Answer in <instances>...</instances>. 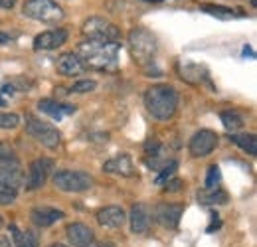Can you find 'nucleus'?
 I'll return each mask as SVG.
<instances>
[{"label": "nucleus", "mask_w": 257, "mask_h": 247, "mask_svg": "<svg viewBox=\"0 0 257 247\" xmlns=\"http://www.w3.org/2000/svg\"><path fill=\"white\" fill-rule=\"evenodd\" d=\"M81 62L85 67H93L99 71H109L115 69L119 63V52H121V44L117 42H81L77 48Z\"/></svg>", "instance_id": "f257e3e1"}, {"label": "nucleus", "mask_w": 257, "mask_h": 247, "mask_svg": "<svg viewBox=\"0 0 257 247\" xmlns=\"http://www.w3.org/2000/svg\"><path fill=\"white\" fill-rule=\"evenodd\" d=\"M147 111L161 121H168L178 107V93L172 85H153L145 93Z\"/></svg>", "instance_id": "f03ea898"}, {"label": "nucleus", "mask_w": 257, "mask_h": 247, "mask_svg": "<svg viewBox=\"0 0 257 247\" xmlns=\"http://www.w3.org/2000/svg\"><path fill=\"white\" fill-rule=\"evenodd\" d=\"M128 48H131V56L135 62L141 65H149L157 58L159 40L147 28H133L128 34Z\"/></svg>", "instance_id": "7ed1b4c3"}, {"label": "nucleus", "mask_w": 257, "mask_h": 247, "mask_svg": "<svg viewBox=\"0 0 257 247\" xmlns=\"http://www.w3.org/2000/svg\"><path fill=\"white\" fill-rule=\"evenodd\" d=\"M22 12L24 16L46 24H58L64 18V8L56 0H26Z\"/></svg>", "instance_id": "20e7f679"}, {"label": "nucleus", "mask_w": 257, "mask_h": 247, "mask_svg": "<svg viewBox=\"0 0 257 247\" xmlns=\"http://www.w3.org/2000/svg\"><path fill=\"white\" fill-rule=\"evenodd\" d=\"M26 133L36 139L40 145H44L46 149H58L60 143H62V135L60 131L54 127V125L46 123V121H40L36 117H26Z\"/></svg>", "instance_id": "39448f33"}, {"label": "nucleus", "mask_w": 257, "mask_h": 247, "mask_svg": "<svg viewBox=\"0 0 257 247\" xmlns=\"http://www.w3.org/2000/svg\"><path fill=\"white\" fill-rule=\"evenodd\" d=\"M81 32H83V36H87L89 40H95V42H115L121 36V30L113 22H109L101 16L87 18L81 26Z\"/></svg>", "instance_id": "423d86ee"}, {"label": "nucleus", "mask_w": 257, "mask_h": 247, "mask_svg": "<svg viewBox=\"0 0 257 247\" xmlns=\"http://www.w3.org/2000/svg\"><path fill=\"white\" fill-rule=\"evenodd\" d=\"M54 186L62 192H85L93 186V178L83 170H60L54 176Z\"/></svg>", "instance_id": "0eeeda50"}, {"label": "nucleus", "mask_w": 257, "mask_h": 247, "mask_svg": "<svg viewBox=\"0 0 257 247\" xmlns=\"http://www.w3.org/2000/svg\"><path fill=\"white\" fill-rule=\"evenodd\" d=\"M218 145V135L210 129H202L190 139V155L196 158H202V156H208Z\"/></svg>", "instance_id": "6e6552de"}, {"label": "nucleus", "mask_w": 257, "mask_h": 247, "mask_svg": "<svg viewBox=\"0 0 257 247\" xmlns=\"http://www.w3.org/2000/svg\"><path fill=\"white\" fill-rule=\"evenodd\" d=\"M52 170H54V160L52 158H36L30 164V170H28V190L42 188L46 184Z\"/></svg>", "instance_id": "1a4fd4ad"}, {"label": "nucleus", "mask_w": 257, "mask_h": 247, "mask_svg": "<svg viewBox=\"0 0 257 247\" xmlns=\"http://www.w3.org/2000/svg\"><path fill=\"white\" fill-rule=\"evenodd\" d=\"M67 40V32L64 28H56V30L42 32L34 38V50H58L60 46H64Z\"/></svg>", "instance_id": "9d476101"}, {"label": "nucleus", "mask_w": 257, "mask_h": 247, "mask_svg": "<svg viewBox=\"0 0 257 247\" xmlns=\"http://www.w3.org/2000/svg\"><path fill=\"white\" fill-rule=\"evenodd\" d=\"M184 208L178 206V204H157L153 214H155V219L164 225V227H176L178 221H180V216H182Z\"/></svg>", "instance_id": "9b49d317"}, {"label": "nucleus", "mask_w": 257, "mask_h": 247, "mask_svg": "<svg viewBox=\"0 0 257 247\" xmlns=\"http://www.w3.org/2000/svg\"><path fill=\"white\" fill-rule=\"evenodd\" d=\"M97 221L103 227L117 229V227H123V223L127 221V214L119 206H105V208H101L97 212Z\"/></svg>", "instance_id": "f8f14e48"}, {"label": "nucleus", "mask_w": 257, "mask_h": 247, "mask_svg": "<svg viewBox=\"0 0 257 247\" xmlns=\"http://www.w3.org/2000/svg\"><path fill=\"white\" fill-rule=\"evenodd\" d=\"M67 239L73 247H87L93 243L95 235H93V229L85 223H69L67 225Z\"/></svg>", "instance_id": "ddd939ff"}, {"label": "nucleus", "mask_w": 257, "mask_h": 247, "mask_svg": "<svg viewBox=\"0 0 257 247\" xmlns=\"http://www.w3.org/2000/svg\"><path fill=\"white\" fill-rule=\"evenodd\" d=\"M103 170H105V172H109V174L125 176V178L135 176V166H133V160H131V156H128L127 153L109 158V160L103 164Z\"/></svg>", "instance_id": "4468645a"}, {"label": "nucleus", "mask_w": 257, "mask_h": 247, "mask_svg": "<svg viewBox=\"0 0 257 247\" xmlns=\"http://www.w3.org/2000/svg\"><path fill=\"white\" fill-rule=\"evenodd\" d=\"M0 184H6L14 190H18L24 184V170L20 168L18 162H8L0 164Z\"/></svg>", "instance_id": "2eb2a0df"}, {"label": "nucleus", "mask_w": 257, "mask_h": 247, "mask_svg": "<svg viewBox=\"0 0 257 247\" xmlns=\"http://www.w3.org/2000/svg\"><path fill=\"white\" fill-rule=\"evenodd\" d=\"M32 221L36 225H40V227H50V225H54L56 221H60L62 217H64V212L62 210H58V208H48V206H38V208H34L32 214Z\"/></svg>", "instance_id": "dca6fc26"}, {"label": "nucleus", "mask_w": 257, "mask_h": 247, "mask_svg": "<svg viewBox=\"0 0 257 247\" xmlns=\"http://www.w3.org/2000/svg\"><path fill=\"white\" fill-rule=\"evenodd\" d=\"M128 221H131V229L133 233H147L149 231V225H151V216H149V210L145 204H137L131 208V214H128Z\"/></svg>", "instance_id": "f3484780"}, {"label": "nucleus", "mask_w": 257, "mask_h": 247, "mask_svg": "<svg viewBox=\"0 0 257 247\" xmlns=\"http://www.w3.org/2000/svg\"><path fill=\"white\" fill-rule=\"evenodd\" d=\"M56 67H58V71H60L62 75H65V77L79 75V73L85 69V65H83V62H81V58H79L77 54H73V52L60 56V60H58V63H56Z\"/></svg>", "instance_id": "a211bd4d"}, {"label": "nucleus", "mask_w": 257, "mask_h": 247, "mask_svg": "<svg viewBox=\"0 0 257 247\" xmlns=\"http://www.w3.org/2000/svg\"><path fill=\"white\" fill-rule=\"evenodd\" d=\"M38 109H40L42 113H48V115L54 117V119H62L64 115L75 113V107H71V105H62V103H58V101H54V99H42V101L38 103Z\"/></svg>", "instance_id": "6ab92c4d"}, {"label": "nucleus", "mask_w": 257, "mask_h": 247, "mask_svg": "<svg viewBox=\"0 0 257 247\" xmlns=\"http://www.w3.org/2000/svg\"><path fill=\"white\" fill-rule=\"evenodd\" d=\"M10 231L16 247H38V237L32 231H20L16 225H10Z\"/></svg>", "instance_id": "aec40b11"}, {"label": "nucleus", "mask_w": 257, "mask_h": 247, "mask_svg": "<svg viewBox=\"0 0 257 247\" xmlns=\"http://www.w3.org/2000/svg\"><path fill=\"white\" fill-rule=\"evenodd\" d=\"M231 141L241 149V151H245L247 155H257V139L255 135H231Z\"/></svg>", "instance_id": "412c9836"}, {"label": "nucleus", "mask_w": 257, "mask_h": 247, "mask_svg": "<svg viewBox=\"0 0 257 247\" xmlns=\"http://www.w3.org/2000/svg\"><path fill=\"white\" fill-rule=\"evenodd\" d=\"M220 119H222V123L227 131H239L241 127H243V117L237 113V111H224L222 115H220Z\"/></svg>", "instance_id": "4be33fe9"}, {"label": "nucleus", "mask_w": 257, "mask_h": 247, "mask_svg": "<svg viewBox=\"0 0 257 247\" xmlns=\"http://www.w3.org/2000/svg\"><path fill=\"white\" fill-rule=\"evenodd\" d=\"M198 200L202 204H225L227 194L220 190H204V192H198Z\"/></svg>", "instance_id": "5701e85b"}, {"label": "nucleus", "mask_w": 257, "mask_h": 247, "mask_svg": "<svg viewBox=\"0 0 257 247\" xmlns=\"http://www.w3.org/2000/svg\"><path fill=\"white\" fill-rule=\"evenodd\" d=\"M222 180V174H220V166H210L208 168V178H206V190H218V184Z\"/></svg>", "instance_id": "b1692460"}, {"label": "nucleus", "mask_w": 257, "mask_h": 247, "mask_svg": "<svg viewBox=\"0 0 257 247\" xmlns=\"http://www.w3.org/2000/svg\"><path fill=\"white\" fill-rule=\"evenodd\" d=\"M16 198H18V190L6 184H0V206H8V204L16 202Z\"/></svg>", "instance_id": "393cba45"}, {"label": "nucleus", "mask_w": 257, "mask_h": 247, "mask_svg": "<svg viewBox=\"0 0 257 247\" xmlns=\"http://www.w3.org/2000/svg\"><path fill=\"white\" fill-rule=\"evenodd\" d=\"M202 10H206V12L212 14V16H220V18H231V16H233L231 8L216 6V4H202Z\"/></svg>", "instance_id": "a878e982"}, {"label": "nucleus", "mask_w": 257, "mask_h": 247, "mask_svg": "<svg viewBox=\"0 0 257 247\" xmlns=\"http://www.w3.org/2000/svg\"><path fill=\"white\" fill-rule=\"evenodd\" d=\"M18 125H20V115H16V113H2L0 115V129L10 131V129H16Z\"/></svg>", "instance_id": "bb28decb"}, {"label": "nucleus", "mask_w": 257, "mask_h": 247, "mask_svg": "<svg viewBox=\"0 0 257 247\" xmlns=\"http://www.w3.org/2000/svg\"><path fill=\"white\" fill-rule=\"evenodd\" d=\"M8 162H18L14 149L8 143H0V164H8Z\"/></svg>", "instance_id": "cd10ccee"}, {"label": "nucleus", "mask_w": 257, "mask_h": 247, "mask_svg": "<svg viewBox=\"0 0 257 247\" xmlns=\"http://www.w3.org/2000/svg\"><path fill=\"white\" fill-rule=\"evenodd\" d=\"M176 168H178V162L176 160H172L170 164H166L164 168H162V172L157 176V184H164L166 180H170L172 176H174V172H176Z\"/></svg>", "instance_id": "c85d7f7f"}, {"label": "nucleus", "mask_w": 257, "mask_h": 247, "mask_svg": "<svg viewBox=\"0 0 257 247\" xmlns=\"http://www.w3.org/2000/svg\"><path fill=\"white\" fill-rule=\"evenodd\" d=\"M95 87H97V81H93V79H81V81L73 83L71 91L73 93H89V91H93Z\"/></svg>", "instance_id": "c756f323"}, {"label": "nucleus", "mask_w": 257, "mask_h": 247, "mask_svg": "<svg viewBox=\"0 0 257 247\" xmlns=\"http://www.w3.org/2000/svg\"><path fill=\"white\" fill-rule=\"evenodd\" d=\"M182 188V180H172L166 184V192H178Z\"/></svg>", "instance_id": "7c9ffc66"}, {"label": "nucleus", "mask_w": 257, "mask_h": 247, "mask_svg": "<svg viewBox=\"0 0 257 247\" xmlns=\"http://www.w3.org/2000/svg\"><path fill=\"white\" fill-rule=\"evenodd\" d=\"M10 42H12V38H10L8 34L0 32V46H4V44H10Z\"/></svg>", "instance_id": "2f4dec72"}, {"label": "nucleus", "mask_w": 257, "mask_h": 247, "mask_svg": "<svg viewBox=\"0 0 257 247\" xmlns=\"http://www.w3.org/2000/svg\"><path fill=\"white\" fill-rule=\"evenodd\" d=\"M16 4V0H0V8H12Z\"/></svg>", "instance_id": "473e14b6"}, {"label": "nucleus", "mask_w": 257, "mask_h": 247, "mask_svg": "<svg viewBox=\"0 0 257 247\" xmlns=\"http://www.w3.org/2000/svg\"><path fill=\"white\" fill-rule=\"evenodd\" d=\"M0 247H12V245H10V241H8V239L0 237Z\"/></svg>", "instance_id": "72a5a7b5"}, {"label": "nucleus", "mask_w": 257, "mask_h": 247, "mask_svg": "<svg viewBox=\"0 0 257 247\" xmlns=\"http://www.w3.org/2000/svg\"><path fill=\"white\" fill-rule=\"evenodd\" d=\"M50 247H65L64 243H54V245H50Z\"/></svg>", "instance_id": "f704fd0d"}, {"label": "nucleus", "mask_w": 257, "mask_h": 247, "mask_svg": "<svg viewBox=\"0 0 257 247\" xmlns=\"http://www.w3.org/2000/svg\"><path fill=\"white\" fill-rule=\"evenodd\" d=\"M145 2H164V0H145Z\"/></svg>", "instance_id": "c9c22d12"}, {"label": "nucleus", "mask_w": 257, "mask_h": 247, "mask_svg": "<svg viewBox=\"0 0 257 247\" xmlns=\"http://www.w3.org/2000/svg\"><path fill=\"white\" fill-rule=\"evenodd\" d=\"M2 105H4V99H2V95H0V107H2Z\"/></svg>", "instance_id": "e433bc0d"}, {"label": "nucleus", "mask_w": 257, "mask_h": 247, "mask_svg": "<svg viewBox=\"0 0 257 247\" xmlns=\"http://www.w3.org/2000/svg\"><path fill=\"white\" fill-rule=\"evenodd\" d=\"M103 247H115V245H111V243H105Z\"/></svg>", "instance_id": "4c0bfd02"}, {"label": "nucleus", "mask_w": 257, "mask_h": 247, "mask_svg": "<svg viewBox=\"0 0 257 247\" xmlns=\"http://www.w3.org/2000/svg\"><path fill=\"white\" fill-rule=\"evenodd\" d=\"M0 227H2V217H0Z\"/></svg>", "instance_id": "58836bf2"}, {"label": "nucleus", "mask_w": 257, "mask_h": 247, "mask_svg": "<svg viewBox=\"0 0 257 247\" xmlns=\"http://www.w3.org/2000/svg\"><path fill=\"white\" fill-rule=\"evenodd\" d=\"M251 2H253V4H255V0H251Z\"/></svg>", "instance_id": "ea45409f"}]
</instances>
